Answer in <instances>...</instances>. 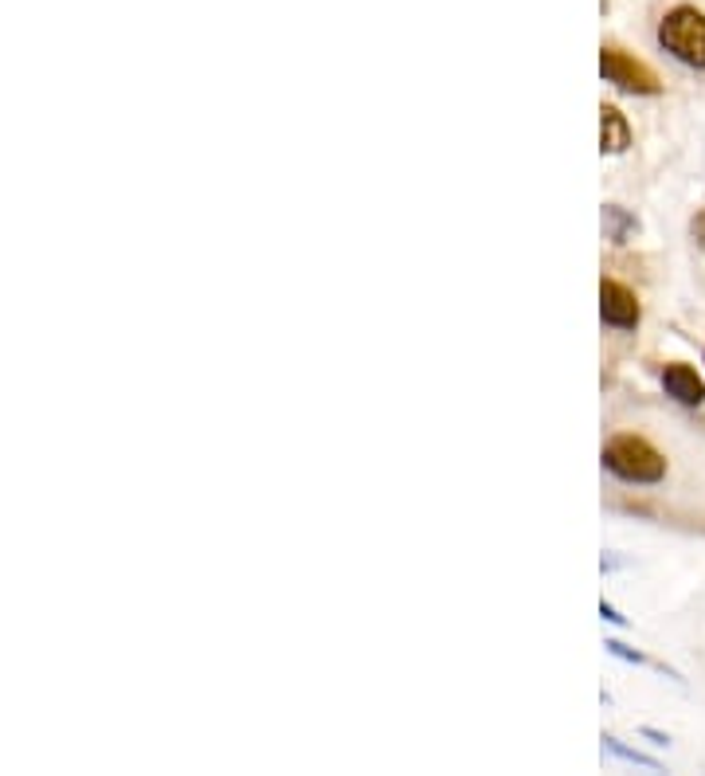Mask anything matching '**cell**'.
<instances>
[{
  "mask_svg": "<svg viewBox=\"0 0 705 776\" xmlns=\"http://www.w3.org/2000/svg\"><path fill=\"white\" fill-rule=\"evenodd\" d=\"M631 145V125L616 107L599 110V150L604 153H624Z\"/></svg>",
  "mask_w": 705,
  "mask_h": 776,
  "instance_id": "8992f818",
  "label": "cell"
},
{
  "mask_svg": "<svg viewBox=\"0 0 705 776\" xmlns=\"http://www.w3.org/2000/svg\"><path fill=\"white\" fill-rule=\"evenodd\" d=\"M604 467L627 482H659L667 474V459L639 436H616L604 447Z\"/></svg>",
  "mask_w": 705,
  "mask_h": 776,
  "instance_id": "6da1fadb",
  "label": "cell"
},
{
  "mask_svg": "<svg viewBox=\"0 0 705 776\" xmlns=\"http://www.w3.org/2000/svg\"><path fill=\"white\" fill-rule=\"evenodd\" d=\"M599 616H604V620H612V624H624V616H619V612H616V608H612V604H604V608H599Z\"/></svg>",
  "mask_w": 705,
  "mask_h": 776,
  "instance_id": "9c48e42d",
  "label": "cell"
},
{
  "mask_svg": "<svg viewBox=\"0 0 705 776\" xmlns=\"http://www.w3.org/2000/svg\"><path fill=\"white\" fill-rule=\"evenodd\" d=\"M604 745H607V750H612V753H616V757L631 761V765H643V768H659V765H654V761H651V757H643V753H631V750H624V745H619V741H616V737H604Z\"/></svg>",
  "mask_w": 705,
  "mask_h": 776,
  "instance_id": "ba28073f",
  "label": "cell"
},
{
  "mask_svg": "<svg viewBox=\"0 0 705 776\" xmlns=\"http://www.w3.org/2000/svg\"><path fill=\"white\" fill-rule=\"evenodd\" d=\"M659 44L686 67H705V17L697 9H674L662 17Z\"/></svg>",
  "mask_w": 705,
  "mask_h": 776,
  "instance_id": "7a4b0ae2",
  "label": "cell"
},
{
  "mask_svg": "<svg viewBox=\"0 0 705 776\" xmlns=\"http://www.w3.org/2000/svg\"><path fill=\"white\" fill-rule=\"evenodd\" d=\"M599 72H604L607 83H616L627 95H659V79H654L651 67L631 59V55L619 52V47H604V52H599Z\"/></svg>",
  "mask_w": 705,
  "mask_h": 776,
  "instance_id": "3957f363",
  "label": "cell"
},
{
  "mask_svg": "<svg viewBox=\"0 0 705 776\" xmlns=\"http://www.w3.org/2000/svg\"><path fill=\"white\" fill-rule=\"evenodd\" d=\"M599 318L607 326H616V330H635L639 326V303H635L627 286L607 278V283H599Z\"/></svg>",
  "mask_w": 705,
  "mask_h": 776,
  "instance_id": "277c9868",
  "label": "cell"
},
{
  "mask_svg": "<svg viewBox=\"0 0 705 776\" xmlns=\"http://www.w3.org/2000/svg\"><path fill=\"white\" fill-rule=\"evenodd\" d=\"M662 389H667V396H674L679 404H702L705 401L702 376H697L690 365H679V361L662 369Z\"/></svg>",
  "mask_w": 705,
  "mask_h": 776,
  "instance_id": "5b68a950",
  "label": "cell"
},
{
  "mask_svg": "<svg viewBox=\"0 0 705 776\" xmlns=\"http://www.w3.org/2000/svg\"><path fill=\"white\" fill-rule=\"evenodd\" d=\"M604 220H607V232H612V240H624L627 228H635L631 216H624L619 208H604Z\"/></svg>",
  "mask_w": 705,
  "mask_h": 776,
  "instance_id": "52a82bcc",
  "label": "cell"
},
{
  "mask_svg": "<svg viewBox=\"0 0 705 776\" xmlns=\"http://www.w3.org/2000/svg\"><path fill=\"white\" fill-rule=\"evenodd\" d=\"M694 232H697V236H702V240H705V216H702V220H694Z\"/></svg>",
  "mask_w": 705,
  "mask_h": 776,
  "instance_id": "30bf717a",
  "label": "cell"
}]
</instances>
